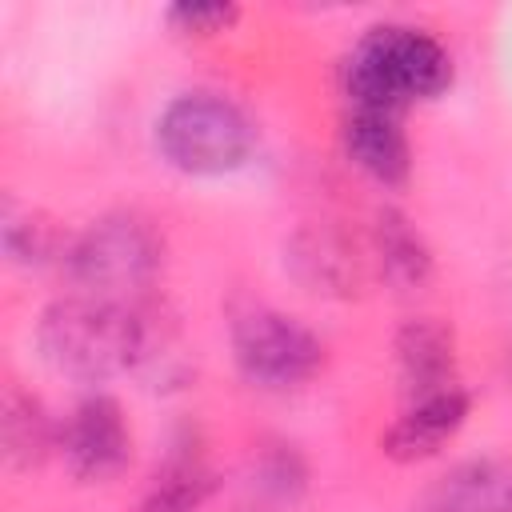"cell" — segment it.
<instances>
[{"label":"cell","mask_w":512,"mask_h":512,"mask_svg":"<svg viewBox=\"0 0 512 512\" xmlns=\"http://www.w3.org/2000/svg\"><path fill=\"white\" fill-rule=\"evenodd\" d=\"M468 412H472V396L464 388L408 400V408L380 432V452L396 464L432 460L460 436V428L468 424Z\"/></svg>","instance_id":"8"},{"label":"cell","mask_w":512,"mask_h":512,"mask_svg":"<svg viewBox=\"0 0 512 512\" xmlns=\"http://www.w3.org/2000/svg\"><path fill=\"white\" fill-rule=\"evenodd\" d=\"M284 268L312 296L348 300L364 288V260L356 244L332 224H300L284 240Z\"/></svg>","instance_id":"7"},{"label":"cell","mask_w":512,"mask_h":512,"mask_svg":"<svg viewBox=\"0 0 512 512\" xmlns=\"http://www.w3.org/2000/svg\"><path fill=\"white\" fill-rule=\"evenodd\" d=\"M132 424L124 416V404L108 392H88L72 404V412L60 420V460L72 480L80 484H112L132 464Z\"/></svg>","instance_id":"6"},{"label":"cell","mask_w":512,"mask_h":512,"mask_svg":"<svg viewBox=\"0 0 512 512\" xmlns=\"http://www.w3.org/2000/svg\"><path fill=\"white\" fill-rule=\"evenodd\" d=\"M372 248H376V264L380 276L396 288V292H420L432 280V248L424 240V232L412 224L408 212L400 208H380L376 224H372Z\"/></svg>","instance_id":"14"},{"label":"cell","mask_w":512,"mask_h":512,"mask_svg":"<svg viewBox=\"0 0 512 512\" xmlns=\"http://www.w3.org/2000/svg\"><path fill=\"white\" fill-rule=\"evenodd\" d=\"M216 484H220V476L208 464L204 448L192 440H176L172 452L156 464V472L144 488L140 512H200L212 500Z\"/></svg>","instance_id":"13"},{"label":"cell","mask_w":512,"mask_h":512,"mask_svg":"<svg viewBox=\"0 0 512 512\" xmlns=\"http://www.w3.org/2000/svg\"><path fill=\"white\" fill-rule=\"evenodd\" d=\"M160 160L184 176H228L256 152L252 116L220 92H180L152 128Z\"/></svg>","instance_id":"3"},{"label":"cell","mask_w":512,"mask_h":512,"mask_svg":"<svg viewBox=\"0 0 512 512\" xmlns=\"http://www.w3.org/2000/svg\"><path fill=\"white\" fill-rule=\"evenodd\" d=\"M236 20H240V8L232 0H180L164 8V24L188 40H212L228 32Z\"/></svg>","instance_id":"16"},{"label":"cell","mask_w":512,"mask_h":512,"mask_svg":"<svg viewBox=\"0 0 512 512\" xmlns=\"http://www.w3.org/2000/svg\"><path fill=\"white\" fill-rule=\"evenodd\" d=\"M148 348V312L140 304L68 292L36 320L40 360L76 384H104L140 368Z\"/></svg>","instance_id":"1"},{"label":"cell","mask_w":512,"mask_h":512,"mask_svg":"<svg viewBox=\"0 0 512 512\" xmlns=\"http://www.w3.org/2000/svg\"><path fill=\"white\" fill-rule=\"evenodd\" d=\"M0 444L8 468L32 472L60 452V420L44 408L40 396L24 392L20 384H8L0 400Z\"/></svg>","instance_id":"12"},{"label":"cell","mask_w":512,"mask_h":512,"mask_svg":"<svg viewBox=\"0 0 512 512\" xmlns=\"http://www.w3.org/2000/svg\"><path fill=\"white\" fill-rule=\"evenodd\" d=\"M420 512H512V456L484 452L460 460L424 492Z\"/></svg>","instance_id":"11"},{"label":"cell","mask_w":512,"mask_h":512,"mask_svg":"<svg viewBox=\"0 0 512 512\" xmlns=\"http://www.w3.org/2000/svg\"><path fill=\"white\" fill-rule=\"evenodd\" d=\"M452 52L416 24L384 20L364 28L340 64V88L348 108L404 116L416 100H436L452 88Z\"/></svg>","instance_id":"2"},{"label":"cell","mask_w":512,"mask_h":512,"mask_svg":"<svg viewBox=\"0 0 512 512\" xmlns=\"http://www.w3.org/2000/svg\"><path fill=\"white\" fill-rule=\"evenodd\" d=\"M60 268L76 292L136 304L164 268V240L140 212H104L72 236Z\"/></svg>","instance_id":"4"},{"label":"cell","mask_w":512,"mask_h":512,"mask_svg":"<svg viewBox=\"0 0 512 512\" xmlns=\"http://www.w3.org/2000/svg\"><path fill=\"white\" fill-rule=\"evenodd\" d=\"M236 372L264 392H296L324 372V340L292 312L248 308L232 320Z\"/></svg>","instance_id":"5"},{"label":"cell","mask_w":512,"mask_h":512,"mask_svg":"<svg viewBox=\"0 0 512 512\" xmlns=\"http://www.w3.org/2000/svg\"><path fill=\"white\" fill-rule=\"evenodd\" d=\"M340 148L348 164L380 188H404L412 176V144L404 132V116L348 108L340 120Z\"/></svg>","instance_id":"10"},{"label":"cell","mask_w":512,"mask_h":512,"mask_svg":"<svg viewBox=\"0 0 512 512\" xmlns=\"http://www.w3.org/2000/svg\"><path fill=\"white\" fill-rule=\"evenodd\" d=\"M4 256L20 268H48V264H64L72 236L60 228V220H52L40 208H24V212H8L4 228Z\"/></svg>","instance_id":"15"},{"label":"cell","mask_w":512,"mask_h":512,"mask_svg":"<svg viewBox=\"0 0 512 512\" xmlns=\"http://www.w3.org/2000/svg\"><path fill=\"white\" fill-rule=\"evenodd\" d=\"M396 372L408 400H424L448 388H460V356H456V332L440 316H412L400 324L396 340Z\"/></svg>","instance_id":"9"}]
</instances>
